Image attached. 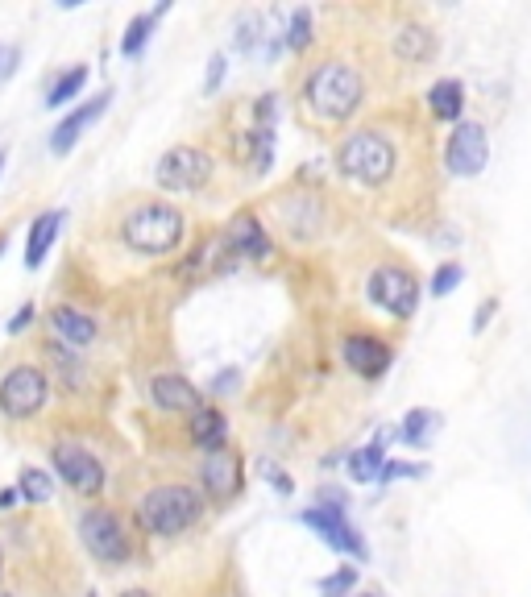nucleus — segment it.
I'll return each mask as SVG.
<instances>
[{
	"label": "nucleus",
	"mask_w": 531,
	"mask_h": 597,
	"mask_svg": "<svg viewBox=\"0 0 531 597\" xmlns=\"http://www.w3.org/2000/svg\"><path fill=\"white\" fill-rule=\"evenodd\" d=\"M212 179V158L195 146H175L166 150L154 166V183L162 191H200Z\"/></svg>",
	"instance_id": "8"
},
{
	"label": "nucleus",
	"mask_w": 531,
	"mask_h": 597,
	"mask_svg": "<svg viewBox=\"0 0 531 597\" xmlns=\"http://www.w3.org/2000/svg\"><path fill=\"white\" fill-rule=\"evenodd\" d=\"M490 162V137L482 125H457L453 137H449V150H444V166H449V175L457 179H473L482 175Z\"/></svg>",
	"instance_id": "11"
},
{
	"label": "nucleus",
	"mask_w": 531,
	"mask_h": 597,
	"mask_svg": "<svg viewBox=\"0 0 531 597\" xmlns=\"http://www.w3.org/2000/svg\"><path fill=\"white\" fill-rule=\"evenodd\" d=\"M303 100L320 121L341 125L366 100V83H361V75L349 63H320L303 83Z\"/></svg>",
	"instance_id": "1"
},
{
	"label": "nucleus",
	"mask_w": 531,
	"mask_h": 597,
	"mask_svg": "<svg viewBox=\"0 0 531 597\" xmlns=\"http://www.w3.org/2000/svg\"><path fill=\"white\" fill-rule=\"evenodd\" d=\"M262 473H266V477H270V481H274V486H278V490H283V494H291V481H287V477H283V473H278V469H274V465H266V469H262Z\"/></svg>",
	"instance_id": "34"
},
{
	"label": "nucleus",
	"mask_w": 531,
	"mask_h": 597,
	"mask_svg": "<svg viewBox=\"0 0 531 597\" xmlns=\"http://www.w3.org/2000/svg\"><path fill=\"white\" fill-rule=\"evenodd\" d=\"M229 386H237V374H233V369H229V374H220V378H216V390H229Z\"/></svg>",
	"instance_id": "36"
},
{
	"label": "nucleus",
	"mask_w": 531,
	"mask_h": 597,
	"mask_svg": "<svg viewBox=\"0 0 531 597\" xmlns=\"http://www.w3.org/2000/svg\"><path fill=\"white\" fill-rule=\"evenodd\" d=\"M287 46L299 50V54L312 46V13H307V9H295V13H291V21H287Z\"/></svg>",
	"instance_id": "27"
},
{
	"label": "nucleus",
	"mask_w": 531,
	"mask_h": 597,
	"mask_svg": "<svg viewBox=\"0 0 531 597\" xmlns=\"http://www.w3.org/2000/svg\"><path fill=\"white\" fill-rule=\"evenodd\" d=\"M63 224H67V212H63V208H50V212H42V216L34 220L30 237H25V270H38V266L46 262V253H50V245H54V237H59Z\"/></svg>",
	"instance_id": "17"
},
{
	"label": "nucleus",
	"mask_w": 531,
	"mask_h": 597,
	"mask_svg": "<svg viewBox=\"0 0 531 597\" xmlns=\"http://www.w3.org/2000/svg\"><path fill=\"white\" fill-rule=\"evenodd\" d=\"M361 597H378V593H361Z\"/></svg>",
	"instance_id": "40"
},
{
	"label": "nucleus",
	"mask_w": 531,
	"mask_h": 597,
	"mask_svg": "<svg viewBox=\"0 0 531 597\" xmlns=\"http://www.w3.org/2000/svg\"><path fill=\"white\" fill-rule=\"evenodd\" d=\"M0 597H5V593H0Z\"/></svg>",
	"instance_id": "41"
},
{
	"label": "nucleus",
	"mask_w": 531,
	"mask_h": 597,
	"mask_svg": "<svg viewBox=\"0 0 531 597\" xmlns=\"http://www.w3.org/2000/svg\"><path fill=\"white\" fill-rule=\"evenodd\" d=\"M50 403V382L38 365H17L0 382V411L9 419H34Z\"/></svg>",
	"instance_id": "6"
},
{
	"label": "nucleus",
	"mask_w": 531,
	"mask_h": 597,
	"mask_svg": "<svg viewBox=\"0 0 531 597\" xmlns=\"http://www.w3.org/2000/svg\"><path fill=\"white\" fill-rule=\"evenodd\" d=\"M121 241L133 253H146V258L175 253L183 241V212L175 204H137L121 220Z\"/></svg>",
	"instance_id": "2"
},
{
	"label": "nucleus",
	"mask_w": 531,
	"mask_h": 597,
	"mask_svg": "<svg viewBox=\"0 0 531 597\" xmlns=\"http://www.w3.org/2000/svg\"><path fill=\"white\" fill-rule=\"evenodd\" d=\"M121 597H150V593H142V589H129V593H121Z\"/></svg>",
	"instance_id": "37"
},
{
	"label": "nucleus",
	"mask_w": 531,
	"mask_h": 597,
	"mask_svg": "<svg viewBox=\"0 0 531 597\" xmlns=\"http://www.w3.org/2000/svg\"><path fill=\"white\" fill-rule=\"evenodd\" d=\"M17 46H0V79H9L13 75V67H17Z\"/></svg>",
	"instance_id": "33"
},
{
	"label": "nucleus",
	"mask_w": 531,
	"mask_h": 597,
	"mask_svg": "<svg viewBox=\"0 0 531 597\" xmlns=\"http://www.w3.org/2000/svg\"><path fill=\"white\" fill-rule=\"evenodd\" d=\"M88 83V67H71V71H63L59 79H54V88L46 92V108H63L67 100H75V92Z\"/></svg>",
	"instance_id": "24"
},
{
	"label": "nucleus",
	"mask_w": 531,
	"mask_h": 597,
	"mask_svg": "<svg viewBox=\"0 0 531 597\" xmlns=\"http://www.w3.org/2000/svg\"><path fill=\"white\" fill-rule=\"evenodd\" d=\"M337 166L341 175L361 183V187H382L399 166V154L390 146V137L378 133V129H361V133H349L337 150Z\"/></svg>",
	"instance_id": "3"
},
{
	"label": "nucleus",
	"mask_w": 531,
	"mask_h": 597,
	"mask_svg": "<svg viewBox=\"0 0 531 597\" xmlns=\"http://www.w3.org/2000/svg\"><path fill=\"white\" fill-rule=\"evenodd\" d=\"M386 440V436H382ZM382 440H374L370 448H357V452H349V477L353 481H382V469H386V461H382Z\"/></svg>",
	"instance_id": "23"
},
{
	"label": "nucleus",
	"mask_w": 531,
	"mask_h": 597,
	"mask_svg": "<svg viewBox=\"0 0 531 597\" xmlns=\"http://www.w3.org/2000/svg\"><path fill=\"white\" fill-rule=\"evenodd\" d=\"M395 54L403 63H428L436 54V38L424 30V25H403L395 34Z\"/></svg>",
	"instance_id": "21"
},
{
	"label": "nucleus",
	"mask_w": 531,
	"mask_h": 597,
	"mask_svg": "<svg viewBox=\"0 0 531 597\" xmlns=\"http://www.w3.org/2000/svg\"><path fill=\"white\" fill-rule=\"evenodd\" d=\"M457 287H461V266H453V262H449V266H440L436 278H432V295L444 299V295L457 291Z\"/></svg>",
	"instance_id": "29"
},
{
	"label": "nucleus",
	"mask_w": 531,
	"mask_h": 597,
	"mask_svg": "<svg viewBox=\"0 0 531 597\" xmlns=\"http://www.w3.org/2000/svg\"><path fill=\"white\" fill-rule=\"evenodd\" d=\"M50 461H54L59 477L67 481L75 494H100L104 490V465H100L96 452H88L83 444H71V440L67 444H54Z\"/></svg>",
	"instance_id": "10"
},
{
	"label": "nucleus",
	"mask_w": 531,
	"mask_h": 597,
	"mask_svg": "<svg viewBox=\"0 0 531 597\" xmlns=\"http://www.w3.org/2000/svg\"><path fill=\"white\" fill-rule=\"evenodd\" d=\"M191 440L200 448H208V452H220L229 444V419L220 415L216 407H200L191 415Z\"/></svg>",
	"instance_id": "19"
},
{
	"label": "nucleus",
	"mask_w": 531,
	"mask_h": 597,
	"mask_svg": "<svg viewBox=\"0 0 531 597\" xmlns=\"http://www.w3.org/2000/svg\"><path fill=\"white\" fill-rule=\"evenodd\" d=\"M225 249L237 258H270V237L262 229V220L254 212H237L225 229Z\"/></svg>",
	"instance_id": "12"
},
{
	"label": "nucleus",
	"mask_w": 531,
	"mask_h": 597,
	"mask_svg": "<svg viewBox=\"0 0 531 597\" xmlns=\"http://www.w3.org/2000/svg\"><path fill=\"white\" fill-rule=\"evenodd\" d=\"M34 320H38V311H34V303H25V307L17 311V316L9 320V336H21L25 328H30V324H34Z\"/></svg>",
	"instance_id": "32"
},
{
	"label": "nucleus",
	"mask_w": 531,
	"mask_h": 597,
	"mask_svg": "<svg viewBox=\"0 0 531 597\" xmlns=\"http://www.w3.org/2000/svg\"><path fill=\"white\" fill-rule=\"evenodd\" d=\"M171 13V0H162V5H154L150 13H137L129 25H125V38H121V54L125 59H137V54L146 50V42H150V34H154V25H158V17H166Z\"/></svg>",
	"instance_id": "20"
},
{
	"label": "nucleus",
	"mask_w": 531,
	"mask_h": 597,
	"mask_svg": "<svg viewBox=\"0 0 531 597\" xmlns=\"http://www.w3.org/2000/svg\"><path fill=\"white\" fill-rule=\"evenodd\" d=\"M108 100H113V92H100L96 100L71 108L67 117H63L59 125H54V133H50V150H54V154H67V150L75 146V141H79V133L88 129L96 117H104V112H108Z\"/></svg>",
	"instance_id": "13"
},
{
	"label": "nucleus",
	"mask_w": 531,
	"mask_h": 597,
	"mask_svg": "<svg viewBox=\"0 0 531 597\" xmlns=\"http://www.w3.org/2000/svg\"><path fill=\"white\" fill-rule=\"evenodd\" d=\"M436 428H440V415H436V411H424V407H419V411H411V415L403 419L399 436H403L407 444H428Z\"/></svg>",
	"instance_id": "25"
},
{
	"label": "nucleus",
	"mask_w": 531,
	"mask_h": 597,
	"mask_svg": "<svg viewBox=\"0 0 531 597\" xmlns=\"http://www.w3.org/2000/svg\"><path fill=\"white\" fill-rule=\"evenodd\" d=\"M150 398L162 411H200V390L179 374H158L150 382Z\"/></svg>",
	"instance_id": "16"
},
{
	"label": "nucleus",
	"mask_w": 531,
	"mask_h": 597,
	"mask_svg": "<svg viewBox=\"0 0 531 597\" xmlns=\"http://www.w3.org/2000/svg\"><path fill=\"white\" fill-rule=\"evenodd\" d=\"M328 502L324 506H312V510H303V523L312 527L324 544L332 548V552H349L353 560H366L370 552H366V539H361L357 531H353V523L345 519V506H341V494H324Z\"/></svg>",
	"instance_id": "7"
},
{
	"label": "nucleus",
	"mask_w": 531,
	"mask_h": 597,
	"mask_svg": "<svg viewBox=\"0 0 531 597\" xmlns=\"http://www.w3.org/2000/svg\"><path fill=\"white\" fill-rule=\"evenodd\" d=\"M353 585H357V573H353V568H337L332 577L320 581V593H324V597H341V593H349Z\"/></svg>",
	"instance_id": "28"
},
{
	"label": "nucleus",
	"mask_w": 531,
	"mask_h": 597,
	"mask_svg": "<svg viewBox=\"0 0 531 597\" xmlns=\"http://www.w3.org/2000/svg\"><path fill=\"white\" fill-rule=\"evenodd\" d=\"M200 481H204V494L233 498L241 490V461H237V452H229V448L208 452V461L200 465Z\"/></svg>",
	"instance_id": "14"
},
{
	"label": "nucleus",
	"mask_w": 531,
	"mask_h": 597,
	"mask_svg": "<svg viewBox=\"0 0 531 597\" xmlns=\"http://www.w3.org/2000/svg\"><path fill=\"white\" fill-rule=\"evenodd\" d=\"M0 170H5V146H0Z\"/></svg>",
	"instance_id": "38"
},
{
	"label": "nucleus",
	"mask_w": 531,
	"mask_h": 597,
	"mask_svg": "<svg viewBox=\"0 0 531 597\" xmlns=\"http://www.w3.org/2000/svg\"><path fill=\"white\" fill-rule=\"evenodd\" d=\"M50 332L63 340V345H92L96 340V320L92 316H83V311L75 307H54L50 311Z\"/></svg>",
	"instance_id": "18"
},
{
	"label": "nucleus",
	"mask_w": 531,
	"mask_h": 597,
	"mask_svg": "<svg viewBox=\"0 0 531 597\" xmlns=\"http://www.w3.org/2000/svg\"><path fill=\"white\" fill-rule=\"evenodd\" d=\"M21 502V490H0V510H9Z\"/></svg>",
	"instance_id": "35"
},
{
	"label": "nucleus",
	"mask_w": 531,
	"mask_h": 597,
	"mask_svg": "<svg viewBox=\"0 0 531 597\" xmlns=\"http://www.w3.org/2000/svg\"><path fill=\"white\" fill-rule=\"evenodd\" d=\"M428 108L436 112L440 121H457V117H461V108H465V88H461V79H440L436 88L428 92Z\"/></svg>",
	"instance_id": "22"
},
{
	"label": "nucleus",
	"mask_w": 531,
	"mask_h": 597,
	"mask_svg": "<svg viewBox=\"0 0 531 597\" xmlns=\"http://www.w3.org/2000/svg\"><path fill=\"white\" fill-rule=\"evenodd\" d=\"M79 539L100 564H121L129 560V535H125V523L113 515L108 506H92L83 510L79 519Z\"/></svg>",
	"instance_id": "5"
},
{
	"label": "nucleus",
	"mask_w": 531,
	"mask_h": 597,
	"mask_svg": "<svg viewBox=\"0 0 531 597\" xmlns=\"http://www.w3.org/2000/svg\"><path fill=\"white\" fill-rule=\"evenodd\" d=\"M200 510H204L200 494L191 486H175L171 481V486H154L142 498V523L154 535H179L191 523H200Z\"/></svg>",
	"instance_id": "4"
},
{
	"label": "nucleus",
	"mask_w": 531,
	"mask_h": 597,
	"mask_svg": "<svg viewBox=\"0 0 531 597\" xmlns=\"http://www.w3.org/2000/svg\"><path fill=\"white\" fill-rule=\"evenodd\" d=\"M225 67H229V59H225V54H212V63H208V83H204V92H216V88H220V79H225Z\"/></svg>",
	"instance_id": "31"
},
{
	"label": "nucleus",
	"mask_w": 531,
	"mask_h": 597,
	"mask_svg": "<svg viewBox=\"0 0 531 597\" xmlns=\"http://www.w3.org/2000/svg\"><path fill=\"white\" fill-rule=\"evenodd\" d=\"M370 299L382 311H390L395 320H407V316H415V307H419V282L407 270H399V266H378L370 274Z\"/></svg>",
	"instance_id": "9"
},
{
	"label": "nucleus",
	"mask_w": 531,
	"mask_h": 597,
	"mask_svg": "<svg viewBox=\"0 0 531 597\" xmlns=\"http://www.w3.org/2000/svg\"><path fill=\"white\" fill-rule=\"evenodd\" d=\"M341 353H345V365L361 378H382L390 369V349L374 336H349Z\"/></svg>",
	"instance_id": "15"
},
{
	"label": "nucleus",
	"mask_w": 531,
	"mask_h": 597,
	"mask_svg": "<svg viewBox=\"0 0 531 597\" xmlns=\"http://www.w3.org/2000/svg\"><path fill=\"white\" fill-rule=\"evenodd\" d=\"M5 245H9V241H5V233H0V253H5Z\"/></svg>",
	"instance_id": "39"
},
{
	"label": "nucleus",
	"mask_w": 531,
	"mask_h": 597,
	"mask_svg": "<svg viewBox=\"0 0 531 597\" xmlns=\"http://www.w3.org/2000/svg\"><path fill=\"white\" fill-rule=\"evenodd\" d=\"M399 477H424V465H411V461H386L382 481H399Z\"/></svg>",
	"instance_id": "30"
},
{
	"label": "nucleus",
	"mask_w": 531,
	"mask_h": 597,
	"mask_svg": "<svg viewBox=\"0 0 531 597\" xmlns=\"http://www.w3.org/2000/svg\"><path fill=\"white\" fill-rule=\"evenodd\" d=\"M17 490H21L25 502H50L54 498V481H50L46 469H25L17 477Z\"/></svg>",
	"instance_id": "26"
}]
</instances>
